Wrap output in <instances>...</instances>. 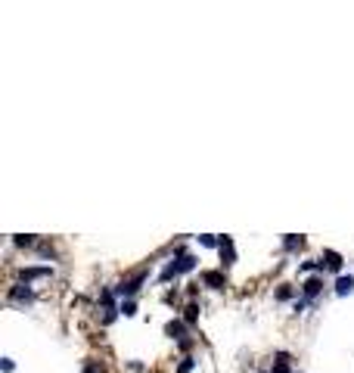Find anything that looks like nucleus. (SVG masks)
<instances>
[{"instance_id":"f257e3e1","label":"nucleus","mask_w":354,"mask_h":373,"mask_svg":"<svg viewBox=\"0 0 354 373\" xmlns=\"http://www.w3.org/2000/svg\"><path fill=\"white\" fill-rule=\"evenodd\" d=\"M143 280H146V271H140L137 277H130V280H121V286L115 289V295H121V299H124V295H134V292L140 289Z\"/></svg>"},{"instance_id":"f03ea898","label":"nucleus","mask_w":354,"mask_h":373,"mask_svg":"<svg viewBox=\"0 0 354 373\" xmlns=\"http://www.w3.org/2000/svg\"><path fill=\"white\" fill-rule=\"evenodd\" d=\"M10 302H22V305H31V302H34V289L28 286V283H25V286L19 283V286L10 289Z\"/></svg>"},{"instance_id":"7ed1b4c3","label":"nucleus","mask_w":354,"mask_h":373,"mask_svg":"<svg viewBox=\"0 0 354 373\" xmlns=\"http://www.w3.org/2000/svg\"><path fill=\"white\" fill-rule=\"evenodd\" d=\"M320 289H323V277H308V280H305V286H302L305 302H308V299H317V295H320Z\"/></svg>"},{"instance_id":"20e7f679","label":"nucleus","mask_w":354,"mask_h":373,"mask_svg":"<svg viewBox=\"0 0 354 373\" xmlns=\"http://www.w3.org/2000/svg\"><path fill=\"white\" fill-rule=\"evenodd\" d=\"M199 277H202V283H205V286H211V289H224V283H227L221 271H202Z\"/></svg>"},{"instance_id":"39448f33","label":"nucleus","mask_w":354,"mask_h":373,"mask_svg":"<svg viewBox=\"0 0 354 373\" xmlns=\"http://www.w3.org/2000/svg\"><path fill=\"white\" fill-rule=\"evenodd\" d=\"M323 268L332 271V274H339V271H342V255L332 252V249H326V252H323Z\"/></svg>"},{"instance_id":"423d86ee","label":"nucleus","mask_w":354,"mask_h":373,"mask_svg":"<svg viewBox=\"0 0 354 373\" xmlns=\"http://www.w3.org/2000/svg\"><path fill=\"white\" fill-rule=\"evenodd\" d=\"M221 258H224V264H233L236 261V252H233V240L230 237H221Z\"/></svg>"},{"instance_id":"0eeeda50","label":"nucleus","mask_w":354,"mask_h":373,"mask_svg":"<svg viewBox=\"0 0 354 373\" xmlns=\"http://www.w3.org/2000/svg\"><path fill=\"white\" fill-rule=\"evenodd\" d=\"M335 292H339V295L354 292V277H339V280H335Z\"/></svg>"},{"instance_id":"6e6552de","label":"nucleus","mask_w":354,"mask_h":373,"mask_svg":"<svg viewBox=\"0 0 354 373\" xmlns=\"http://www.w3.org/2000/svg\"><path fill=\"white\" fill-rule=\"evenodd\" d=\"M165 333L171 336V339L180 342V339H183V336H180V333H183V324H180V321H168V324H165Z\"/></svg>"},{"instance_id":"1a4fd4ad","label":"nucleus","mask_w":354,"mask_h":373,"mask_svg":"<svg viewBox=\"0 0 354 373\" xmlns=\"http://www.w3.org/2000/svg\"><path fill=\"white\" fill-rule=\"evenodd\" d=\"M183 311H186V314H183V321H186V324H196V317H199V305H196V302H190V305H186Z\"/></svg>"},{"instance_id":"9d476101","label":"nucleus","mask_w":354,"mask_h":373,"mask_svg":"<svg viewBox=\"0 0 354 373\" xmlns=\"http://www.w3.org/2000/svg\"><path fill=\"white\" fill-rule=\"evenodd\" d=\"M270 373H289V354H279V361L270 367Z\"/></svg>"},{"instance_id":"9b49d317","label":"nucleus","mask_w":354,"mask_h":373,"mask_svg":"<svg viewBox=\"0 0 354 373\" xmlns=\"http://www.w3.org/2000/svg\"><path fill=\"white\" fill-rule=\"evenodd\" d=\"M283 246H286L289 252H292V249H302V246H305V240H302V237H292V234H289V237L283 240Z\"/></svg>"},{"instance_id":"f8f14e48","label":"nucleus","mask_w":354,"mask_h":373,"mask_svg":"<svg viewBox=\"0 0 354 373\" xmlns=\"http://www.w3.org/2000/svg\"><path fill=\"white\" fill-rule=\"evenodd\" d=\"M292 295H295V289H292V286H279V289H276V299H279V302H289Z\"/></svg>"},{"instance_id":"ddd939ff","label":"nucleus","mask_w":354,"mask_h":373,"mask_svg":"<svg viewBox=\"0 0 354 373\" xmlns=\"http://www.w3.org/2000/svg\"><path fill=\"white\" fill-rule=\"evenodd\" d=\"M121 314H124V317H134V314H137V305H134V302H124V305H121Z\"/></svg>"},{"instance_id":"4468645a","label":"nucleus","mask_w":354,"mask_h":373,"mask_svg":"<svg viewBox=\"0 0 354 373\" xmlns=\"http://www.w3.org/2000/svg\"><path fill=\"white\" fill-rule=\"evenodd\" d=\"M190 370H193V358H183L180 367H177V373H190Z\"/></svg>"},{"instance_id":"2eb2a0df","label":"nucleus","mask_w":354,"mask_h":373,"mask_svg":"<svg viewBox=\"0 0 354 373\" xmlns=\"http://www.w3.org/2000/svg\"><path fill=\"white\" fill-rule=\"evenodd\" d=\"M84 373H103V367H100L97 361H87V364H84Z\"/></svg>"}]
</instances>
